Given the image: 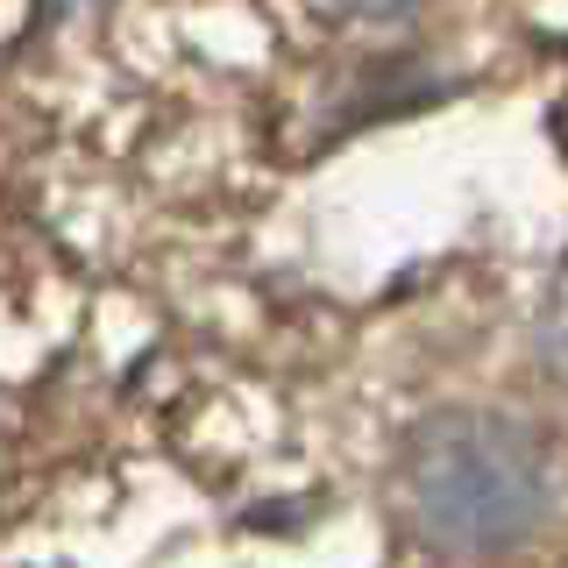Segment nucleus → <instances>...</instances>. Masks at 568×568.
<instances>
[{"instance_id":"obj_1","label":"nucleus","mask_w":568,"mask_h":568,"mask_svg":"<svg viewBox=\"0 0 568 568\" xmlns=\"http://www.w3.org/2000/svg\"><path fill=\"white\" fill-rule=\"evenodd\" d=\"M398 519L419 547L448 561L519 555L555 511V455L505 413H434L398 448Z\"/></svg>"},{"instance_id":"obj_3","label":"nucleus","mask_w":568,"mask_h":568,"mask_svg":"<svg viewBox=\"0 0 568 568\" xmlns=\"http://www.w3.org/2000/svg\"><path fill=\"white\" fill-rule=\"evenodd\" d=\"M327 8H342V14H390V8H405V0H327Z\"/></svg>"},{"instance_id":"obj_2","label":"nucleus","mask_w":568,"mask_h":568,"mask_svg":"<svg viewBox=\"0 0 568 568\" xmlns=\"http://www.w3.org/2000/svg\"><path fill=\"white\" fill-rule=\"evenodd\" d=\"M532 348H540L547 377H561V384H568V263L555 271V284H547V298H540V320H532Z\"/></svg>"}]
</instances>
